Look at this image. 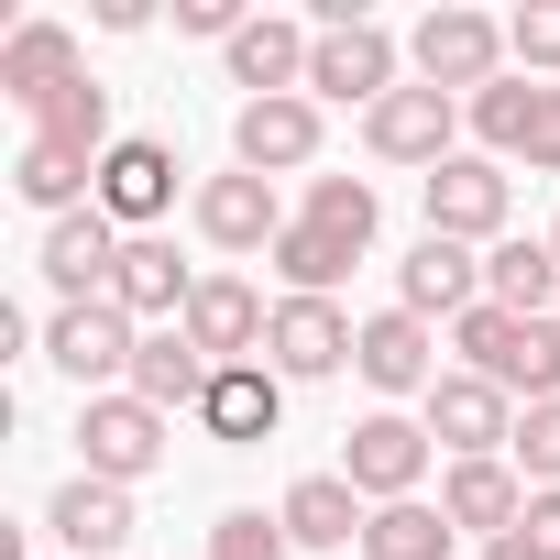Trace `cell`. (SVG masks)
Listing matches in <instances>:
<instances>
[{"label":"cell","instance_id":"6da1fadb","mask_svg":"<svg viewBox=\"0 0 560 560\" xmlns=\"http://www.w3.org/2000/svg\"><path fill=\"white\" fill-rule=\"evenodd\" d=\"M407 67H418V89L483 100V89L505 78V23H494V12H462V0H440V12H418V34H407Z\"/></svg>","mask_w":560,"mask_h":560},{"label":"cell","instance_id":"7a4b0ae2","mask_svg":"<svg viewBox=\"0 0 560 560\" xmlns=\"http://www.w3.org/2000/svg\"><path fill=\"white\" fill-rule=\"evenodd\" d=\"M407 45L374 23V12H352V23H319V56H308V100H352V110H385L407 78Z\"/></svg>","mask_w":560,"mask_h":560},{"label":"cell","instance_id":"3957f363","mask_svg":"<svg viewBox=\"0 0 560 560\" xmlns=\"http://www.w3.org/2000/svg\"><path fill=\"white\" fill-rule=\"evenodd\" d=\"M429 418H396V407H374V418H352L341 429V483L363 494V505H407L418 483H429Z\"/></svg>","mask_w":560,"mask_h":560},{"label":"cell","instance_id":"277c9868","mask_svg":"<svg viewBox=\"0 0 560 560\" xmlns=\"http://www.w3.org/2000/svg\"><path fill=\"white\" fill-rule=\"evenodd\" d=\"M132 352H143V330H132L110 298H89V308H56V319H45V363H56L78 396H121V385H132Z\"/></svg>","mask_w":560,"mask_h":560},{"label":"cell","instance_id":"5b68a950","mask_svg":"<svg viewBox=\"0 0 560 560\" xmlns=\"http://www.w3.org/2000/svg\"><path fill=\"white\" fill-rule=\"evenodd\" d=\"M462 110H472V132H483L494 165H538V176H560V89H549V78H494V89L462 100Z\"/></svg>","mask_w":560,"mask_h":560},{"label":"cell","instance_id":"8992f818","mask_svg":"<svg viewBox=\"0 0 560 560\" xmlns=\"http://www.w3.org/2000/svg\"><path fill=\"white\" fill-rule=\"evenodd\" d=\"M418 209H429V231H440V242H505L516 187H505V165H494V154H451L440 176H418Z\"/></svg>","mask_w":560,"mask_h":560},{"label":"cell","instance_id":"52a82bcc","mask_svg":"<svg viewBox=\"0 0 560 560\" xmlns=\"http://www.w3.org/2000/svg\"><path fill=\"white\" fill-rule=\"evenodd\" d=\"M78 451H89V472H100V483H121V494H132V483L165 462V407H143L132 385H121V396H89V407H78Z\"/></svg>","mask_w":560,"mask_h":560},{"label":"cell","instance_id":"ba28073f","mask_svg":"<svg viewBox=\"0 0 560 560\" xmlns=\"http://www.w3.org/2000/svg\"><path fill=\"white\" fill-rule=\"evenodd\" d=\"M363 352V319H341V298H275V330H264V363L287 385H319Z\"/></svg>","mask_w":560,"mask_h":560},{"label":"cell","instance_id":"9c48e42d","mask_svg":"<svg viewBox=\"0 0 560 560\" xmlns=\"http://www.w3.org/2000/svg\"><path fill=\"white\" fill-rule=\"evenodd\" d=\"M121 220L89 198V209H67V220H45V287H56V308H89V298H110V275H121Z\"/></svg>","mask_w":560,"mask_h":560},{"label":"cell","instance_id":"30bf717a","mask_svg":"<svg viewBox=\"0 0 560 560\" xmlns=\"http://www.w3.org/2000/svg\"><path fill=\"white\" fill-rule=\"evenodd\" d=\"M429 440H440L451 462H505V440H516V396L483 385V374H440V385H429Z\"/></svg>","mask_w":560,"mask_h":560},{"label":"cell","instance_id":"8fae6325","mask_svg":"<svg viewBox=\"0 0 560 560\" xmlns=\"http://www.w3.org/2000/svg\"><path fill=\"white\" fill-rule=\"evenodd\" d=\"M231 165L242 176H308L319 165V100H242L231 110Z\"/></svg>","mask_w":560,"mask_h":560},{"label":"cell","instance_id":"7c38bea8","mask_svg":"<svg viewBox=\"0 0 560 560\" xmlns=\"http://www.w3.org/2000/svg\"><path fill=\"white\" fill-rule=\"evenodd\" d=\"M220 56H231V89H253V100H308V56H319V34L287 23V12H253Z\"/></svg>","mask_w":560,"mask_h":560},{"label":"cell","instance_id":"4fadbf2b","mask_svg":"<svg viewBox=\"0 0 560 560\" xmlns=\"http://www.w3.org/2000/svg\"><path fill=\"white\" fill-rule=\"evenodd\" d=\"M198 429H209L220 451L275 440V429H287V374H275V363H220L209 396H198Z\"/></svg>","mask_w":560,"mask_h":560},{"label":"cell","instance_id":"5bb4252c","mask_svg":"<svg viewBox=\"0 0 560 560\" xmlns=\"http://www.w3.org/2000/svg\"><path fill=\"white\" fill-rule=\"evenodd\" d=\"M198 242L209 253H275L287 242V198H275V176H209L198 187Z\"/></svg>","mask_w":560,"mask_h":560},{"label":"cell","instance_id":"9a60e30c","mask_svg":"<svg viewBox=\"0 0 560 560\" xmlns=\"http://www.w3.org/2000/svg\"><path fill=\"white\" fill-rule=\"evenodd\" d=\"M198 352H209V374L220 363H264V330H275V308L242 287V275H198V298H187V319H176Z\"/></svg>","mask_w":560,"mask_h":560},{"label":"cell","instance_id":"2e32d148","mask_svg":"<svg viewBox=\"0 0 560 560\" xmlns=\"http://www.w3.org/2000/svg\"><path fill=\"white\" fill-rule=\"evenodd\" d=\"M451 132H462V100L451 89H396L385 110H363V143L385 154V165H451Z\"/></svg>","mask_w":560,"mask_h":560},{"label":"cell","instance_id":"e0dca14e","mask_svg":"<svg viewBox=\"0 0 560 560\" xmlns=\"http://www.w3.org/2000/svg\"><path fill=\"white\" fill-rule=\"evenodd\" d=\"M100 209H110L121 231H154V220L176 209V143H154V132H121V143L100 154Z\"/></svg>","mask_w":560,"mask_h":560},{"label":"cell","instance_id":"ac0fdd59","mask_svg":"<svg viewBox=\"0 0 560 560\" xmlns=\"http://www.w3.org/2000/svg\"><path fill=\"white\" fill-rule=\"evenodd\" d=\"M396 308H407V319H462V308H483V264H472V242L418 231V253L396 264Z\"/></svg>","mask_w":560,"mask_h":560},{"label":"cell","instance_id":"d6986e66","mask_svg":"<svg viewBox=\"0 0 560 560\" xmlns=\"http://www.w3.org/2000/svg\"><path fill=\"white\" fill-rule=\"evenodd\" d=\"M187 298H198V275L176 264V242H165V231H132V242H121V275H110V308H121L132 330H143V319H165V330H176V319H187Z\"/></svg>","mask_w":560,"mask_h":560},{"label":"cell","instance_id":"ffe728a7","mask_svg":"<svg viewBox=\"0 0 560 560\" xmlns=\"http://www.w3.org/2000/svg\"><path fill=\"white\" fill-rule=\"evenodd\" d=\"M352 374H363L374 396H429V385H440L429 319H407V308H374V319H363V352H352Z\"/></svg>","mask_w":560,"mask_h":560},{"label":"cell","instance_id":"44dd1931","mask_svg":"<svg viewBox=\"0 0 560 560\" xmlns=\"http://www.w3.org/2000/svg\"><path fill=\"white\" fill-rule=\"evenodd\" d=\"M89 67H78V34L67 23H12L0 34V100H23V110H45L56 89H78Z\"/></svg>","mask_w":560,"mask_h":560},{"label":"cell","instance_id":"7402d4cb","mask_svg":"<svg viewBox=\"0 0 560 560\" xmlns=\"http://www.w3.org/2000/svg\"><path fill=\"white\" fill-rule=\"evenodd\" d=\"M45 527L67 538V560H110V549H132V494L100 483V472H78V483H56Z\"/></svg>","mask_w":560,"mask_h":560},{"label":"cell","instance_id":"603a6c76","mask_svg":"<svg viewBox=\"0 0 560 560\" xmlns=\"http://www.w3.org/2000/svg\"><path fill=\"white\" fill-rule=\"evenodd\" d=\"M363 516H374V505H363L341 472H298L287 505H275V527H287L298 549H363Z\"/></svg>","mask_w":560,"mask_h":560},{"label":"cell","instance_id":"cb8c5ba5","mask_svg":"<svg viewBox=\"0 0 560 560\" xmlns=\"http://www.w3.org/2000/svg\"><path fill=\"white\" fill-rule=\"evenodd\" d=\"M440 516L472 527V538H505V527L527 516V472H516V462H451V472H440Z\"/></svg>","mask_w":560,"mask_h":560},{"label":"cell","instance_id":"d4e9b609","mask_svg":"<svg viewBox=\"0 0 560 560\" xmlns=\"http://www.w3.org/2000/svg\"><path fill=\"white\" fill-rule=\"evenodd\" d=\"M132 396L165 407V418L198 407V396H209V352H198L187 330H143V352H132Z\"/></svg>","mask_w":560,"mask_h":560},{"label":"cell","instance_id":"484cf974","mask_svg":"<svg viewBox=\"0 0 560 560\" xmlns=\"http://www.w3.org/2000/svg\"><path fill=\"white\" fill-rule=\"evenodd\" d=\"M483 298H494V308H516V319H549V298H560V253L505 231V242L483 253Z\"/></svg>","mask_w":560,"mask_h":560},{"label":"cell","instance_id":"4316f807","mask_svg":"<svg viewBox=\"0 0 560 560\" xmlns=\"http://www.w3.org/2000/svg\"><path fill=\"white\" fill-rule=\"evenodd\" d=\"M34 143H56V154H89V165H100V154L121 143V132H110V89H100V78L56 89V100L34 110Z\"/></svg>","mask_w":560,"mask_h":560},{"label":"cell","instance_id":"83f0119b","mask_svg":"<svg viewBox=\"0 0 560 560\" xmlns=\"http://www.w3.org/2000/svg\"><path fill=\"white\" fill-rule=\"evenodd\" d=\"M451 516L429 505V494H407V505H374L363 516V560H451Z\"/></svg>","mask_w":560,"mask_h":560},{"label":"cell","instance_id":"f1b7e54d","mask_svg":"<svg viewBox=\"0 0 560 560\" xmlns=\"http://www.w3.org/2000/svg\"><path fill=\"white\" fill-rule=\"evenodd\" d=\"M483 385H505V396H527V407H549V396H560V319H516Z\"/></svg>","mask_w":560,"mask_h":560},{"label":"cell","instance_id":"f546056e","mask_svg":"<svg viewBox=\"0 0 560 560\" xmlns=\"http://www.w3.org/2000/svg\"><path fill=\"white\" fill-rule=\"evenodd\" d=\"M12 187H23V209H45V220H67V209H78V187L100 198V165H89V154H56V143H23V165H12Z\"/></svg>","mask_w":560,"mask_h":560},{"label":"cell","instance_id":"4dcf8cb0","mask_svg":"<svg viewBox=\"0 0 560 560\" xmlns=\"http://www.w3.org/2000/svg\"><path fill=\"white\" fill-rule=\"evenodd\" d=\"M308 231H330V242H352V253H374V220H385V198L363 187V176H308V209H298Z\"/></svg>","mask_w":560,"mask_h":560},{"label":"cell","instance_id":"1f68e13d","mask_svg":"<svg viewBox=\"0 0 560 560\" xmlns=\"http://www.w3.org/2000/svg\"><path fill=\"white\" fill-rule=\"evenodd\" d=\"M352 264H363V253H352V242H330V231H308V220H287V242H275V275H287V298H330Z\"/></svg>","mask_w":560,"mask_h":560},{"label":"cell","instance_id":"d6a6232c","mask_svg":"<svg viewBox=\"0 0 560 560\" xmlns=\"http://www.w3.org/2000/svg\"><path fill=\"white\" fill-rule=\"evenodd\" d=\"M209 560H298V538L264 505H231V516H209Z\"/></svg>","mask_w":560,"mask_h":560},{"label":"cell","instance_id":"836d02e7","mask_svg":"<svg viewBox=\"0 0 560 560\" xmlns=\"http://www.w3.org/2000/svg\"><path fill=\"white\" fill-rule=\"evenodd\" d=\"M505 462L527 472V494H549V483H560V396H549V407H516V440H505Z\"/></svg>","mask_w":560,"mask_h":560},{"label":"cell","instance_id":"e575fe53","mask_svg":"<svg viewBox=\"0 0 560 560\" xmlns=\"http://www.w3.org/2000/svg\"><path fill=\"white\" fill-rule=\"evenodd\" d=\"M505 56H516V78H560V0H527L505 23Z\"/></svg>","mask_w":560,"mask_h":560},{"label":"cell","instance_id":"d590c367","mask_svg":"<svg viewBox=\"0 0 560 560\" xmlns=\"http://www.w3.org/2000/svg\"><path fill=\"white\" fill-rule=\"evenodd\" d=\"M253 12H242V0H176V34H209V45H231Z\"/></svg>","mask_w":560,"mask_h":560},{"label":"cell","instance_id":"8d00e7d4","mask_svg":"<svg viewBox=\"0 0 560 560\" xmlns=\"http://www.w3.org/2000/svg\"><path fill=\"white\" fill-rule=\"evenodd\" d=\"M516 527H527V538L560 560V483H549V494H527V516H516Z\"/></svg>","mask_w":560,"mask_h":560},{"label":"cell","instance_id":"74e56055","mask_svg":"<svg viewBox=\"0 0 560 560\" xmlns=\"http://www.w3.org/2000/svg\"><path fill=\"white\" fill-rule=\"evenodd\" d=\"M483 560H549V549H538L527 527H505V538H483Z\"/></svg>","mask_w":560,"mask_h":560},{"label":"cell","instance_id":"f35d334b","mask_svg":"<svg viewBox=\"0 0 560 560\" xmlns=\"http://www.w3.org/2000/svg\"><path fill=\"white\" fill-rule=\"evenodd\" d=\"M549 253H560V220H549Z\"/></svg>","mask_w":560,"mask_h":560}]
</instances>
